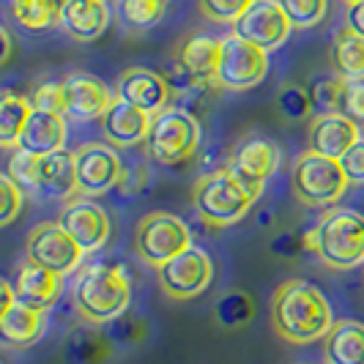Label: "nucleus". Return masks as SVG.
I'll list each match as a JSON object with an SVG mask.
<instances>
[{"instance_id": "f257e3e1", "label": "nucleus", "mask_w": 364, "mask_h": 364, "mask_svg": "<svg viewBox=\"0 0 364 364\" xmlns=\"http://www.w3.org/2000/svg\"><path fill=\"white\" fill-rule=\"evenodd\" d=\"M272 321L282 340L307 346L326 337L334 326L331 304L307 279L282 282L272 299Z\"/></svg>"}, {"instance_id": "f03ea898", "label": "nucleus", "mask_w": 364, "mask_h": 364, "mask_svg": "<svg viewBox=\"0 0 364 364\" xmlns=\"http://www.w3.org/2000/svg\"><path fill=\"white\" fill-rule=\"evenodd\" d=\"M129 274L118 263H91L74 282V304L88 323H109L129 307Z\"/></svg>"}, {"instance_id": "7ed1b4c3", "label": "nucleus", "mask_w": 364, "mask_h": 364, "mask_svg": "<svg viewBox=\"0 0 364 364\" xmlns=\"http://www.w3.org/2000/svg\"><path fill=\"white\" fill-rule=\"evenodd\" d=\"M304 244L331 269H353L364 263V217L350 208H331L304 233Z\"/></svg>"}, {"instance_id": "20e7f679", "label": "nucleus", "mask_w": 364, "mask_h": 364, "mask_svg": "<svg viewBox=\"0 0 364 364\" xmlns=\"http://www.w3.org/2000/svg\"><path fill=\"white\" fill-rule=\"evenodd\" d=\"M257 195L260 192L250 189L244 181H238L228 167H222V170L205 173L200 181L195 183L192 203H195L200 219L217 225V228H225V225H233L241 217H247Z\"/></svg>"}, {"instance_id": "39448f33", "label": "nucleus", "mask_w": 364, "mask_h": 364, "mask_svg": "<svg viewBox=\"0 0 364 364\" xmlns=\"http://www.w3.org/2000/svg\"><path fill=\"white\" fill-rule=\"evenodd\" d=\"M148 151L156 162L181 164L192 159L200 146V121L198 115L181 107H167L151 118Z\"/></svg>"}, {"instance_id": "423d86ee", "label": "nucleus", "mask_w": 364, "mask_h": 364, "mask_svg": "<svg viewBox=\"0 0 364 364\" xmlns=\"http://www.w3.org/2000/svg\"><path fill=\"white\" fill-rule=\"evenodd\" d=\"M293 195L307 205H331L348 189V178L340 159H328L315 151H304L291 173Z\"/></svg>"}, {"instance_id": "0eeeda50", "label": "nucleus", "mask_w": 364, "mask_h": 364, "mask_svg": "<svg viewBox=\"0 0 364 364\" xmlns=\"http://www.w3.org/2000/svg\"><path fill=\"white\" fill-rule=\"evenodd\" d=\"M192 247V230L186 222L167 211H151L134 230V250L148 266H164Z\"/></svg>"}, {"instance_id": "6e6552de", "label": "nucleus", "mask_w": 364, "mask_h": 364, "mask_svg": "<svg viewBox=\"0 0 364 364\" xmlns=\"http://www.w3.org/2000/svg\"><path fill=\"white\" fill-rule=\"evenodd\" d=\"M269 74V53L244 41L238 33L222 36V55H219L217 85L228 91H250L263 82Z\"/></svg>"}, {"instance_id": "1a4fd4ad", "label": "nucleus", "mask_w": 364, "mask_h": 364, "mask_svg": "<svg viewBox=\"0 0 364 364\" xmlns=\"http://www.w3.org/2000/svg\"><path fill=\"white\" fill-rule=\"evenodd\" d=\"M25 252H28L31 263H36L41 269H50L58 277L72 274L82 263V257H85V250L58 222L55 225H38V228H33L31 236H28Z\"/></svg>"}, {"instance_id": "9d476101", "label": "nucleus", "mask_w": 364, "mask_h": 364, "mask_svg": "<svg viewBox=\"0 0 364 364\" xmlns=\"http://www.w3.org/2000/svg\"><path fill=\"white\" fill-rule=\"evenodd\" d=\"M159 285L170 299H195L198 293H203L211 285L214 277V263L211 257L205 255L198 247H189L186 252H181L178 257L167 260L164 266L156 269Z\"/></svg>"}, {"instance_id": "9b49d317", "label": "nucleus", "mask_w": 364, "mask_h": 364, "mask_svg": "<svg viewBox=\"0 0 364 364\" xmlns=\"http://www.w3.org/2000/svg\"><path fill=\"white\" fill-rule=\"evenodd\" d=\"M291 19L282 11V6L277 0H255L241 19L233 22V33L260 47L263 53L277 50L285 38L291 36Z\"/></svg>"}, {"instance_id": "f8f14e48", "label": "nucleus", "mask_w": 364, "mask_h": 364, "mask_svg": "<svg viewBox=\"0 0 364 364\" xmlns=\"http://www.w3.org/2000/svg\"><path fill=\"white\" fill-rule=\"evenodd\" d=\"M77 183L82 195H105L124 178V164L118 154L102 143H88L74 154Z\"/></svg>"}, {"instance_id": "ddd939ff", "label": "nucleus", "mask_w": 364, "mask_h": 364, "mask_svg": "<svg viewBox=\"0 0 364 364\" xmlns=\"http://www.w3.org/2000/svg\"><path fill=\"white\" fill-rule=\"evenodd\" d=\"M277 167H279V148L257 134L241 140L228 162V170L255 192L263 189V183L277 173Z\"/></svg>"}, {"instance_id": "4468645a", "label": "nucleus", "mask_w": 364, "mask_h": 364, "mask_svg": "<svg viewBox=\"0 0 364 364\" xmlns=\"http://www.w3.org/2000/svg\"><path fill=\"white\" fill-rule=\"evenodd\" d=\"M58 225H60L85 252H96L99 247L107 244V238H109L107 211L91 200L66 203V208H63L60 217H58Z\"/></svg>"}, {"instance_id": "2eb2a0df", "label": "nucleus", "mask_w": 364, "mask_h": 364, "mask_svg": "<svg viewBox=\"0 0 364 364\" xmlns=\"http://www.w3.org/2000/svg\"><path fill=\"white\" fill-rule=\"evenodd\" d=\"M115 96L134 107L146 109L148 115L162 112L173 102V91L164 82L162 74L148 72V69H127L115 82Z\"/></svg>"}, {"instance_id": "dca6fc26", "label": "nucleus", "mask_w": 364, "mask_h": 364, "mask_svg": "<svg viewBox=\"0 0 364 364\" xmlns=\"http://www.w3.org/2000/svg\"><path fill=\"white\" fill-rule=\"evenodd\" d=\"M63 96H66V118H74V121H88L96 115H105L109 105L115 102V93L99 77L85 72L66 77Z\"/></svg>"}, {"instance_id": "f3484780", "label": "nucleus", "mask_w": 364, "mask_h": 364, "mask_svg": "<svg viewBox=\"0 0 364 364\" xmlns=\"http://www.w3.org/2000/svg\"><path fill=\"white\" fill-rule=\"evenodd\" d=\"M362 140L359 124L353 118H348L343 112H328L318 115L310 124L307 132V146L310 151L328 156V159H340L350 146H356Z\"/></svg>"}, {"instance_id": "a211bd4d", "label": "nucleus", "mask_w": 364, "mask_h": 364, "mask_svg": "<svg viewBox=\"0 0 364 364\" xmlns=\"http://www.w3.org/2000/svg\"><path fill=\"white\" fill-rule=\"evenodd\" d=\"M151 118L154 115H148L146 109L134 107V105H129V102L115 96V102L102 115V132H105V137L112 146L129 148L148 137Z\"/></svg>"}, {"instance_id": "6ab92c4d", "label": "nucleus", "mask_w": 364, "mask_h": 364, "mask_svg": "<svg viewBox=\"0 0 364 364\" xmlns=\"http://www.w3.org/2000/svg\"><path fill=\"white\" fill-rule=\"evenodd\" d=\"M11 288H14L19 304H25L31 310L47 312L55 304L58 293H60V277L28 260V263L19 266L17 277L11 279Z\"/></svg>"}, {"instance_id": "aec40b11", "label": "nucleus", "mask_w": 364, "mask_h": 364, "mask_svg": "<svg viewBox=\"0 0 364 364\" xmlns=\"http://www.w3.org/2000/svg\"><path fill=\"white\" fill-rule=\"evenodd\" d=\"M66 115H53V112H38L33 109V115L28 118V124L22 129L17 140L19 151L36 154V156H50L58 154L66 146Z\"/></svg>"}, {"instance_id": "412c9836", "label": "nucleus", "mask_w": 364, "mask_h": 364, "mask_svg": "<svg viewBox=\"0 0 364 364\" xmlns=\"http://www.w3.org/2000/svg\"><path fill=\"white\" fill-rule=\"evenodd\" d=\"M109 11L105 3L96 0H66L63 14H60V28L74 38V41H96L107 31Z\"/></svg>"}, {"instance_id": "4be33fe9", "label": "nucleus", "mask_w": 364, "mask_h": 364, "mask_svg": "<svg viewBox=\"0 0 364 364\" xmlns=\"http://www.w3.org/2000/svg\"><path fill=\"white\" fill-rule=\"evenodd\" d=\"M74 192H80L74 154L58 151V154H50V156H41V173H38L36 195L50 198V200H69Z\"/></svg>"}, {"instance_id": "5701e85b", "label": "nucleus", "mask_w": 364, "mask_h": 364, "mask_svg": "<svg viewBox=\"0 0 364 364\" xmlns=\"http://www.w3.org/2000/svg\"><path fill=\"white\" fill-rule=\"evenodd\" d=\"M47 318L41 310H31L25 304H11L0 312V343L6 348H28L44 334Z\"/></svg>"}, {"instance_id": "b1692460", "label": "nucleus", "mask_w": 364, "mask_h": 364, "mask_svg": "<svg viewBox=\"0 0 364 364\" xmlns=\"http://www.w3.org/2000/svg\"><path fill=\"white\" fill-rule=\"evenodd\" d=\"M219 55H222V38L214 36H186L176 50V58L186 72L205 82H217Z\"/></svg>"}, {"instance_id": "393cba45", "label": "nucleus", "mask_w": 364, "mask_h": 364, "mask_svg": "<svg viewBox=\"0 0 364 364\" xmlns=\"http://www.w3.org/2000/svg\"><path fill=\"white\" fill-rule=\"evenodd\" d=\"M331 69L334 74H340L346 82H356L364 80V36H359L356 31L343 28L334 33L331 41Z\"/></svg>"}, {"instance_id": "a878e982", "label": "nucleus", "mask_w": 364, "mask_h": 364, "mask_svg": "<svg viewBox=\"0 0 364 364\" xmlns=\"http://www.w3.org/2000/svg\"><path fill=\"white\" fill-rule=\"evenodd\" d=\"M328 364H364V323L340 321L326 334Z\"/></svg>"}, {"instance_id": "bb28decb", "label": "nucleus", "mask_w": 364, "mask_h": 364, "mask_svg": "<svg viewBox=\"0 0 364 364\" xmlns=\"http://www.w3.org/2000/svg\"><path fill=\"white\" fill-rule=\"evenodd\" d=\"M66 356L72 364H105L112 356V340L99 328H77L66 343Z\"/></svg>"}, {"instance_id": "cd10ccee", "label": "nucleus", "mask_w": 364, "mask_h": 364, "mask_svg": "<svg viewBox=\"0 0 364 364\" xmlns=\"http://www.w3.org/2000/svg\"><path fill=\"white\" fill-rule=\"evenodd\" d=\"M9 6L22 28L44 31V28L60 25L66 0H9Z\"/></svg>"}, {"instance_id": "c85d7f7f", "label": "nucleus", "mask_w": 364, "mask_h": 364, "mask_svg": "<svg viewBox=\"0 0 364 364\" xmlns=\"http://www.w3.org/2000/svg\"><path fill=\"white\" fill-rule=\"evenodd\" d=\"M31 115H33L31 99L17 96V93H3L0 96V146L17 148L19 134Z\"/></svg>"}, {"instance_id": "c756f323", "label": "nucleus", "mask_w": 364, "mask_h": 364, "mask_svg": "<svg viewBox=\"0 0 364 364\" xmlns=\"http://www.w3.org/2000/svg\"><path fill=\"white\" fill-rule=\"evenodd\" d=\"M307 91H310V99H312V109H318L321 115L340 112V107H343V93H346V80L334 72L318 74V77H312Z\"/></svg>"}, {"instance_id": "7c9ffc66", "label": "nucleus", "mask_w": 364, "mask_h": 364, "mask_svg": "<svg viewBox=\"0 0 364 364\" xmlns=\"http://www.w3.org/2000/svg\"><path fill=\"white\" fill-rule=\"evenodd\" d=\"M214 312H217L219 326L225 328L247 326L252 321V315H255V299L244 291H230L219 299Z\"/></svg>"}, {"instance_id": "2f4dec72", "label": "nucleus", "mask_w": 364, "mask_h": 364, "mask_svg": "<svg viewBox=\"0 0 364 364\" xmlns=\"http://www.w3.org/2000/svg\"><path fill=\"white\" fill-rule=\"evenodd\" d=\"M38 173H41V156L28 151H11L6 162V176L17 183L22 192H38Z\"/></svg>"}, {"instance_id": "473e14b6", "label": "nucleus", "mask_w": 364, "mask_h": 364, "mask_svg": "<svg viewBox=\"0 0 364 364\" xmlns=\"http://www.w3.org/2000/svg\"><path fill=\"white\" fill-rule=\"evenodd\" d=\"M118 14L129 28L146 31V28H154L164 17V3L162 0H121Z\"/></svg>"}, {"instance_id": "72a5a7b5", "label": "nucleus", "mask_w": 364, "mask_h": 364, "mask_svg": "<svg viewBox=\"0 0 364 364\" xmlns=\"http://www.w3.org/2000/svg\"><path fill=\"white\" fill-rule=\"evenodd\" d=\"M293 28H312L326 17L328 0H277Z\"/></svg>"}, {"instance_id": "f704fd0d", "label": "nucleus", "mask_w": 364, "mask_h": 364, "mask_svg": "<svg viewBox=\"0 0 364 364\" xmlns=\"http://www.w3.org/2000/svg\"><path fill=\"white\" fill-rule=\"evenodd\" d=\"M277 109L288 118V121H301L312 112V99L310 91L296 85V82H288L282 85L279 93H277Z\"/></svg>"}, {"instance_id": "c9c22d12", "label": "nucleus", "mask_w": 364, "mask_h": 364, "mask_svg": "<svg viewBox=\"0 0 364 364\" xmlns=\"http://www.w3.org/2000/svg\"><path fill=\"white\" fill-rule=\"evenodd\" d=\"M31 107L38 112H53V115H66V96H63V82H41L28 96Z\"/></svg>"}, {"instance_id": "e433bc0d", "label": "nucleus", "mask_w": 364, "mask_h": 364, "mask_svg": "<svg viewBox=\"0 0 364 364\" xmlns=\"http://www.w3.org/2000/svg\"><path fill=\"white\" fill-rule=\"evenodd\" d=\"M255 0H200L203 14L214 22H236Z\"/></svg>"}, {"instance_id": "4c0bfd02", "label": "nucleus", "mask_w": 364, "mask_h": 364, "mask_svg": "<svg viewBox=\"0 0 364 364\" xmlns=\"http://www.w3.org/2000/svg\"><path fill=\"white\" fill-rule=\"evenodd\" d=\"M109 340L112 343H121V346H134V343H140L143 340V334H146V323L140 321V318H134V315H121V318H115V321H109V328H107Z\"/></svg>"}, {"instance_id": "58836bf2", "label": "nucleus", "mask_w": 364, "mask_h": 364, "mask_svg": "<svg viewBox=\"0 0 364 364\" xmlns=\"http://www.w3.org/2000/svg\"><path fill=\"white\" fill-rule=\"evenodd\" d=\"M22 198L25 192L9 176H3L0 178V225H9L22 211Z\"/></svg>"}, {"instance_id": "ea45409f", "label": "nucleus", "mask_w": 364, "mask_h": 364, "mask_svg": "<svg viewBox=\"0 0 364 364\" xmlns=\"http://www.w3.org/2000/svg\"><path fill=\"white\" fill-rule=\"evenodd\" d=\"M340 164H343L348 183H364V140L348 148L346 154L340 156Z\"/></svg>"}, {"instance_id": "a19ab883", "label": "nucleus", "mask_w": 364, "mask_h": 364, "mask_svg": "<svg viewBox=\"0 0 364 364\" xmlns=\"http://www.w3.org/2000/svg\"><path fill=\"white\" fill-rule=\"evenodd\" d=\"M343 115L353 118V121H364V80L356 82H346V93H343Z\"/></svg>"}, {"instance_id": "79ce46f5", "label": "nucleus", "mask_w": 364, "mask_h": 364, "mask_svg": "<svg viewBox=\"0 0 364 364\" xmlns=\"http://www.w3.org/2000/svg\"><path fill=\"white\" fill-rule=\"evenodd\" d=\"M159 74L164 77V82L170 85L173 96H181V93H186L189 88H195V82H198V77H192V74L186 72L181 63H178V58H176V63H167V69Z\"/></svg>"}, {"instance_id": "37998d69", "label": "nucleus", "mask_w": 364, "mask_h": 364, "mask_svg": "<svg viewBox=\"0 0 364 364\" xmlns=\"http://www.w3.org/2000/svg\"><path fill=\"white\" fill-rule=\"evenodd\" d=\"M301 250H307V244L299 233H279L277 238H272V252L277 257H296Z\"/></svg>"}, {"instance_id": "c03bdc74", "label": "nucleus", "mask_w": 364, "mask_h": 364, "mask_svg": "<svg viewBox=\"0 0 364 364\" xmlns=\"http://www.w3.org/2000/svg\"><path fill=\"white\" fill-rule=\"evenodd\" d=\"M348 28L356 31L359 36H364V3L348 6Z\"/></svg>"}, {"instance_id": "a18cd8bd", "label": "nucleus", "mask_w": 364, "mask_h": 364, "mask_svg": "<svg viewBox=\"0 0 364 364\" xmlns=\"http://www.w3.org/2000/svg\"><path fill=\"white\" fill-rule=\"evenodd\" d=\"M0 38H3V58H0V60L6 63V60L11 58V36H9V31H6V28L0 31Z\"/></svg>"}, {"instance_id": "49530a36", "label": "nucleus", "mask_w": 364, "mask_h": 364, "mask_svg": "<svg viewBox=\"0 0 364 364\" xmlns=\"http://www.w3.org/2000/svg\"><path fill=\"white\" fill-rule=\"evenodd\" d=\"M257 225H260V228H266V225H272V211H266V214H260V219H257Z\"/></svg>"}, {"instance_id": "de8ad7c7", "label": "nucleus", "mask_w": 364, "mask_h": 364, "mask_svg": "<svg viewBox=\"0 0 364 364\" xmlns=\"http://www.w3.org/2000/svg\"><path fill=\"white\" fill-rule=\"evenodd\" d=\"M348 6H356V3H364V0H346Z\"/></svg>"}, {"instance_id": "09e8293b", "label": "nucleus", "mask_w": 364, "mask_h": 364, "mask_svg": "<svg viewBox=\"0 0 364 364\" xmlns=\"http://www.w3.org/2000/svg\"><path fill=\"white\" fill-rule=\"evenodd\" d=\"M96 3H105V0H96Z\"/></svg>"}, {"instance_id": "8fccbe9b", "label": "nucleus", "mask_w": 364, "mask_h": 364, "mask_svg": "<svg viewBox=\"0 0 364 364\" xmlns=\"http://www.w3.org/2000/svg\"><path fill=\"white\" fill-rule=\"evenodd\" d=\"M162 3H167V0H162Z\"/></svg>"}]
</instances>
